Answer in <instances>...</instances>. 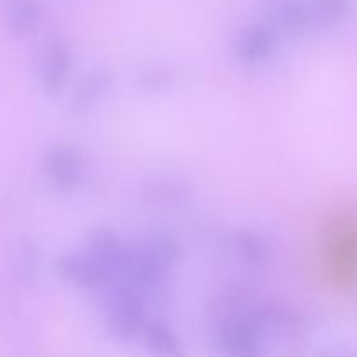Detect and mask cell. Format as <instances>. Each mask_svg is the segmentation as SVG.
Instances as JSON below:
<instances>
[{"label": "cell", "mask_w": 357, "mask_h": 357, "mask_svg": "<svg viewBox=\"0 0 357 357\" xmlns=\"http://www.w3.org/2000/svg\"><path fill=\"white\" fill-rule=\"evenodd\" d=\"M312 11L322 22H338L347 13V2L345 0H315Z\"/></svg>", "instance_id": "7a4b0ae2"}, {"label": "cell", "mask_w": 357, "mask_h": 357, "mask_svg": "<svg viewBox=\"0 0 357 357\" xmlns=\"http://www.w3.org/2000/svg\"><path fill=\"white\" fill-rule=\"evenodd\" d=\"M321 270L335 286H352L357 280V221L336 218L326 225L317 247Z\"/></svg>", "instance_id": "6da1fadb"}]
</instances>
